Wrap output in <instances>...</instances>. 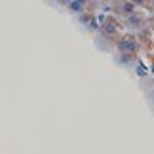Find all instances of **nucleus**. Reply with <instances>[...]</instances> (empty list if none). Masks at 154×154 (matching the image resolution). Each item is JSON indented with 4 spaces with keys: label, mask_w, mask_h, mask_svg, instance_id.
I'll return each mask as SVG.
<instances>
[{
    "label": "nucleus",
    "mask_w": 154,
    "mask_h": 154,
    "mask_svg": "<svg viewBox=\"0 0 154 154\" xmlns=\"http://www.w3.org/2000/svg\"><path fill=\"white\" fill-rule=\"evenodd\" d=\"M118 11H120L122 15H129L135 11V4L131 0H120V4H118Z\"/></svg>",
    "instance_id": "3"
},
{
    "label": "nucleus",
    "mask_w": 154,
    "mask_h": 154,
    "mask_svg": "<svg viewBox=\"0 0 154 154\" xmlns=\"http://www.w3.org/2000/svg\"><path fill=\"white\" fill-rule=\"evenodd\" d=\"M128 19H126V25H128V29H141L143 27V23H145V17L141 15V14H129V15H126Z\"/></svg>",
    "instance_id": "2"
},
{
    "label": "nucleus",
    "mask_w": 154,
    "mask_h": 154,
    "mask_svg": "<svg viewBox=\"0 0 154 154\" xmlns=\"http://www.w3.org/2000/svg\"><path fill=\"white\" fill-rule=\"evenodd\" d=\"M84 4H86V0H70L67 6H69L70 11H74V14H80V11L84 10Z\"/></svg>",
    "instance_id": "4"
},
{
    "label": "nucleus",
    "mask_w": 154,
    "mask_h": 154,
    "mask_svg": "<svg viewBox=\"0 0 154 154\" xmlns=\"http://www.w3.org/2000/svg\"><path fill=\"white\" fill-rule=\"evenodd\" d=\"M103 29H105V31H106V34H114V32H116V29L112 27V23H106V25H105Z\"/></svg>",
    "instance_id": "5"
},
{
    "label": "nucleus",
    "mask_w": 154,
    "mask_h": 154,
    "mask_svg": "<svg viewBox=\"0 0 154 154\" xmlns=\"http://www.w3.org/2000/svg\"><path fill=\"white\" fill-rule=\"evenodd\" d=\"M59 2H61V4H69L70 0H59Z\"/></svg>",
    "instance_id": "7"
},
{
    "label": "nucleus",
    "mask_w": 154,
    "mask_h": 154,
    "mask_svg": "<svg viewBox=\"0 0 154 154\" xmlns=\"http://www.w3.org/2000/svg\"><path fill=\"white\" fill-rule=\"evenodd\" d=\"M118 51L124 53V55H131V53L137 51V40L133 36H126L118 42Z\"/></svg>",
    "instance_id": "1"
},
{
    "label": "nucleus",
    "mask_w": 154,
    "mask_h": 154,
    "mask_svg": "<svg viewBox=\"0 0 154 154\" xmlns=\"http://www.w3.org/2000/svg\"><path fill=\"white\" fill-rule=\"evenodd\" d=\"M133 2H137V4H145V0H133Z\"/></svg>",
    "instance_id": "6"
}]
</instances>
